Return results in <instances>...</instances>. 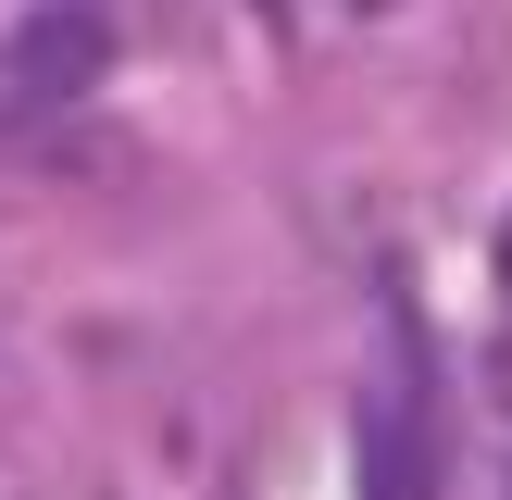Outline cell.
<instances>
[{
  "label": "cell",
  "mask_w": 512,
  "mask_h": 500,
  "mask_svg": "<svg viewBox=\"0 0 512 500\" xmlns=\"http://www.w3.org/2000/svg\"><path fill=\"white\" fill-rule=\"evenodd\" d=\"M363 500H438V413L413 375L363 413Z\"/></svg>",
  "instance_id": "2"
},
{
  "label": "cell",
  "mask_w": 512,
  "mask_h": 500,
  "mask_svg": "<svg viewBox=\"0 0 512 500\" xmlns=\"http://www.w3.org/2000/svg\"><path fill=\"white\" fill-rule=\"evenodd\" d=\"M500 300H512V225H500Z\"/></svg>",
  "instance_id": "3"
},
{
  "label": "cell",
  "mask_w": 512,
  "mask_h": 500,
  "mask_svg": "<svg viewBox=\"0 0 512 500\" xmlns=\"http://www.w3.org/2000/svg\"><path fill=\"white\" fill-rule=\"evenodd\" d=\"M100 50H113V25H100L88 0H13V13H0V75H13L25 100H75L100 75Z\"/></svg>",
  "instance_id": "1"
},
{
  "label": "cell",
  "mask_w": 512,
  "mask_h": 500,
  "mask_svg": "<svg viewBox=\"0 0 512 500\" xmlns=\"http://www.w3.org/2000/svg\"><path fill=\"white\" fill-rule=\"evenodd\" d=\"M350 13H375V0H350Z\"/></svg>",
  "instance_id": "4"
}]
</instances>
